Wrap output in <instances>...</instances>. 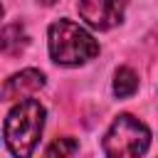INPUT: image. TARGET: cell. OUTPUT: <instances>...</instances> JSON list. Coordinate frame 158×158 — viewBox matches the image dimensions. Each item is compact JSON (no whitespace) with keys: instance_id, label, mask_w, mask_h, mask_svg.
Returning a JSON list of instances; mask_svg holds the SVG:
<instances>
[{"instance_id":"cell-7","label":"cell","mask_w":158,"mask_h":158,"mask_svg":"<svg viewBox=\"0 0 158 158\" xmlns=\"http://www.w3.org/2000/svg\"><path fill=\"white\" fill-rule=\"evenodd\" d=\"M136 89H138V77H136V72L128 69V67L116 69V77H114V94H116L118 99H126V96L136 94Z\"/></svg>"},{"instance_id":"cell-9","label":"cell","mask_w":158,"mask_h":158,"mask_svg":"<svg viewBox=\"0 0 158 158\" xmlns=\"http://www.w3.org/2000/svg\"><path fill=\"white\" fill-rule=\"evenodd\" d=\"M42 5H52V2H57V0H40Z\"/></svg>"},{"instance_id":"cell-10","label":"cell","mask_w":158,"mask_h":158,"mask_svg":"<svg viewBox=\"0 0 158 158\" xmlns=\"http://www.w3.org/2000/svg\"><path fill=\"white\" fill-rule=\"evenodd\" d=\"M0 17H2V5H0Z\"/></svg>"},{"instance_id":"cell-2","label":"cell","mask_w":158,"mask_h":158,"mask_svg":"<svg viewBox=\"0 0 158 158\" xmlns=\"http://www.w3.org/2000/svg\"><path fill=\"white\" fill-rule=\"evenodd\" d=\"M44 128V109L35 99H22L5 118V141L15 156H30Z\"/></svg>"},{"instance_id":"cell-5","label":"cell","mask_w":158,"mask_h":158,"mask_svg":"<svg viewBox=\"0 0 158 158\" xmlns=\"http://www.w3.org/2000/svg\"><path fill=\"white\" fill-rule=\"evenodd\" d=\"M42 86H44V74L42 72H37V69H22V72L12 74L2 84L0 96H2V101H20V99L35 94Z\"/></svg>"},{"instance_id":"cell-3","label":"cell","mask_w":158,"mask_h":158,"mask_svg":"<svg viewBox=\"0 0 158 158\" xmlns=\"http://www.w3.org/2000/svg\"><path fill=\"white\" fill-rule=\"evenodd\" d=\"M148 143H151L148 126L128 114H121V116H116L109 133L104 136V153L114 156V158H123V156L131 158V156L146 153Z\"/></svg>"},{"instance_id":"cell-1","label":"cell","mask_w":158,"mask_h":158,"mask_svg":"<svg viewBox=\"0 0 158 158\" xmlns=\"http://www.w3.org/2000/svg\"><path fill=\"white\" fill-rule=\"evenodd\" d=\"M49 54L57 64H84L99 54L96 40L72 20H57L49 25Z\"/></svg>"},{"instance_id":"cell-4","label":"cell","mask_w":158,"mask_h":158,"mask_svg":"<svg viewBox=\"0 0 158 158\" xmlns=\"http://www.w3.org/2000/svg\"><path fill=\"white\" fill-rule=\"evenodd\" d=\"M128 0H79L77 10L81 20L96 30H109L121 22Z\"/></svg>"},{"instance_id":"cell-8","label":"cell","mask_w":158,"mask_h":158,"mask_svg":"<svg viewBox=\"0 0 158 158\" xmlns=\"http://www.w3.org/2000/svg\"><path fill=\"white\" fill-rule=\"evenodd\" d=\"M77 141L74 138H57L54 143H49L47 148H44V153L47 156H72V153H77Z\"/></svg>"},{"instance_id":"cell-6","label":"cell","mask_w":158,"mask_h":158,"mask_svg":"<svg viewBox=\"0 0 158 158\" xmlns=\"http://www.w3.org/2000/svg\"><path fill=\"white\" fill-rule=\"evenodd\" d=\"M27 42H30V37H27L22 22H10V25H5V27L0 30V52H2V54L15 57L17 52L25 49Z\"/></svg>"}]
</instances>
